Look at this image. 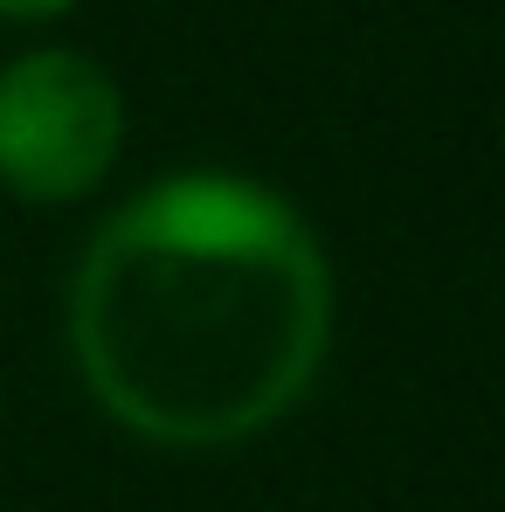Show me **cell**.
<instances>
[{
	"label": "cell",
	"instance_id": "6da1fadb",
	"mask_svg": "<svg viewBox=\"0 0 505 512\" xmlns=\"http://www.w3.org/2000/svg\"><path fill=\"white\" fill-rule=\"evenodd\" d=\"M333 326V256L305 208L222 167L118 201L63 298L77 381L153 450H236L298 416Z\"/></svg>",
	"mask_w": 505,
	"mask_h": 512
},
{
	"label": "cell",
	"instance_id": "7a4b0ae2",
	"mask_svg": "<svg viewBox=\"0 0 505 512\" xmlns=\"http://www.w3.org/2000/svg\"><path fill=\"white\" fill-rule=\"evenodd\" d=\"M125 153V90L84 49L0 63V187L28 208L97 194Z\"/></svg>",
	"mask_w": 505,
	"mask_h": 512
},
{
	"label": "cell",
	"instance_id": "3957f363",
	"mask_svg": "<svg viewBox=\"0 0 505 512\" xmlns=\"http://www.w3.org/2000/svg\"><path fill=\"white\" fill-rule=\"evenodd\" d=\"M77 0H0V21H56L70 14Z\"/></svg>",
	"mask_w": 505,
	"mask_h": 512
}]
</instances>
